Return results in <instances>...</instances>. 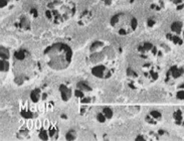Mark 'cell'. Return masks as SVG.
Returning <instances> with one entry per match:
<instances>
[{"mask_svg":"<svg viewBox=\"0 0 184 141\" xmlns=\"http://www.w3.org/2000/svg\"><path fill=\"white\" fill-rule=\"evenodd\" d=\"M39 67L38 62L32 57L27 49H18L13 54V71L16 84H24L36 77Z\"/></svg>","mask_w":184,"mask_h":141,"instance_id":"1","label":"cell"},{"mask_svg":"<svg viewBox=\"0 0 184 141\" xmlns=\"http://www.w3.org/2000/svg\"><path fill=\"white\" fill-rule=\"evenodd\" d=\"M46 65L53 71H64L70 67L73 57V49L64 43H56L43 51Z\"/></svg>","mask_w":184,"mask_h":141,"instance_id":"2","label":"cell"},{"mask_svg":"<svg viewBox=\"0 0 184 141\" xmlns=\"http://www.w3.org/2000/svg\"><path fill=\"white\" fill-rule=\"evenodd\" d=\"M76 12V5L71 0H50L46 5L45 16L53 24L70 20Z\"/></svg>","mask_w":184,"mask_h":141,"instance_id":"3","label":"cell"},{"mask_svg":"<svg viewBox=\"0 0 184 141\" xmlns=\"http://www.w3.org/2000/svg\"><path fill=\"white\" fill-rule=\"evenodd\" d=\"M138 19L130 12L116 13L110 19V27L121 37H127L134 34L138 29Z\"/></svg>","mask_w":184,"mask_h":141,"instance_id":"4","label":"cell"},{"mask_svg":"<svg viewBox=\"0 0 184 141\" xmlns=\"http://www.w3.org/2000/svg\"><path fill=\"white\" fill-rule=\"evenodd\" d=\"M167 40L175 46H182L184 43V22L176 20L170 24L167 32Z\"/></svg>","mask_w":184,"mask_h":141,"instance_id":"5","label":"cell"},{"mask_svg":"<svg viewBox=\"0 0 184 141\" xmlns=\"http://www.w3.org/2000/svg\"><path fill=\"white\" fill-rule=\"evenodd\" d=\"M91 73L94 77L99 79H108L113 75V69L111 66L107 65H96L91 69Z\"/></svg>","mask_w":184,"mask_h":141,"instance_id":"6","label":"cell"},{"mask_svg":"<svg viewBox=\"0 0 184 141\" xmlns=\"http://www.w3.org/2000/svg\"><path fill=\"white\" fill-rule=\"evenodd\" d=\"M184 76V69L182 67H171L170 70L167 72L166 75V81L170 83V84H174V82H176L177 80L182 78Z\"/></svg>","mask_w":184,"mask_h":141,"instance_id":"7","label":"cell"},{"mask_svg":"<svg viewBox=\"0 0 184 141\" xmlns=\"http://www.w3.org/2000/svg\"><path fill=\"white\" fill-rule=\"evenodd\" d=\"M15 26L17 27L19 30H22V31H27L28 29H30L31 26V22H30V19L28 16L22 15L18 18V21L15 23Z\"/></svg>","mask_w":184,"mask_h":141,"instance_id":"8","label":"cell"},{"mask_svg":"<svg viewBox=\"0 0 184 141\" xmlns=\"http://www.w3.org/2000/svg\"><path fill=\"white\" fill-rule=\"evenodd\" d=\"M172 118L176 125L184 126V108H177L173 112Z\"/></svg>","mask_w":184,"mask_h":141,"instance_id":"9","label":"cell"},{"mask_svg":"<svg viewBox=\"0 0 184 141\" xmlns=\"http://www.w3.org/2000/svg\"><path fill=\"white\" fill-rule=\"evenodd\" d=\"M59 93H60V97H62V101H65V102L70 101L71 98V95H73V94H71V90L65 84H62L59 86Z\"/></svg>","mask_w":184,"mask_h":141,"instance_id":"10","label":"cell"},{"mask_svg":"<svg viewBox=\"0 0 184 141\" xmlns=\"http://www.w3.org/2000/svg\"><path fill=\"white\" fill-rule=\"evenodd\" d=\"M17 3V0H0V8L2 11L12 9L14 5Z\"/></svg>","mask_w":184,"mask_h":141,"instance_id":"11","label":"cell"},{"mask_svg":"<svg viewBox=\"0 0 184 141\" xmlns=\"http://www.w3.org/2000/svg\"><path fill=\"white\" fill-rule=\"evenodd\" d=\"M0 65H1V74H6L10 70V59L0 57Z\"/></svg>","mask_w":184,"mask_h":141,"instance_id":"12","label":"cell"},{"mask_svg":"<svg viewBox=\"0 0 184 141\" xmlns=\"http://www.w3.org/2000/svg\"><path fill=\"white\" fill-rule=\"evenodd\" d=\"M42 96H43V94L42 91H40V89H34L31 91V93H30V99L32 100V102H35V103H37V102L42 98Z\"/></svg>","mask_w":184,"mask_h":141,"instance_id":"13","label":"cell"},{"mask_svg":"<svg viewBox=\"0 0 184 141\" xmlns=\"http://www.w3.org/2000/svg\"><path fill=\"white\" fill-rule=\"evenodd\" d=\"M93 19V16L92 14H91V12L90 11H86V12H84L83 14H82V16L79 17V22H81L82 20H83V22L81 23V25H85V24H88L90 22L91 20Z\"/></svg>","mask_w":184,"mask_h":141,"instance_id":"14","label":"cell"},{"mask_svg":"<svg viewBox=\"0 0 184 141\" xmlns=\"http://www.w3.org/2000/svg\"><path fill=\"white\" fill-rule=\"evenodd\" d=\"M76 87H78L79 90L83 91V92H91V91H92V87H91L87 82H83V81L79 82Z\"/></svg>","mask_w":184,"mask_h":141,"instance_id":"15","label":"cell"},{"mask_svg":"<svg viewBox=\"0 0 184 141\" xmlns=\"http://www.w3.org/2000/svg\"><path fill=\"white\" fill-rule=\"evenodd\" d=\"M175 96H176V98L178 99V100L184 101V83L179 85V87H178Z\"/></svg>","mask_w":184,"mask_h":141,"instance_id":"16","label":"cell"},{"mask_svg":"<svg viewBox=\"0 0 184 141\" xmlns=\"http://www.w3.org/2000/svg\"><path fill=\"white\" fill-rule=\"evenodd\" d=\"M171 3L178 11L184 9V0H171Z\"/></svg>","mask_w":184,"mask_h":141,"instance_id":"17","label":"cell"},{"mask_svg":"<svg viewBox=\"0 0 184 141\" xmlns=\"http://www.w3.org/2000/svg\"><path fill=\"white\" fill-rule=\"evenodd\" d=\"M49 138H51V139L56 140L57 137H59V131H57L56 128H54V127H51L50 129H49Z\"/></svg>","mask_w":184,"mask_h":141,"instance_id":"18","label":"cell"},{"mask_svg":"<svg viewBox=\"0 0 184 141\" xmlns=\"http://www.w3.org/2000/svg\"><path fill=\"white\" fill-rule=\"evenodd\" d=\"M65 138H67V140H76V132L75 130H70V131H68L67 135H65Z\"/></svg>","mask_w":184,"mask_h":141,"instance_id":"19","label":"cell"},{"mask_svg":"<svg viewBox=\"0 0 184 141\" xmlns=\"http://www.w3.org/2000/svg\"><path fill=\"white\" fill-rule=\"evenodd\" d=\"M149 115H150L153 119H154L156 122L162 119V114H161L160 112H158V111H151Z\"/></svg>","mask_w":184,"mask_h":141,"instance_id":"20","label":"cell"},{"mask_svg":"<svg viewBox=\"0 0 184 141\" xmlns=\"http://www.w3.org/2000/svg\"><path fill=\"white\" fill-rule=\"evenodd\" d=\"M105 114V116L107 117V119H111L112 117H113V111H112V109L111 108H109V107H105L103 109V111H102Z\"/></svg>","mask_w":184,"mask_h":141,"instance_id":"21","label":"cell"},{"mask_svg":"<svg viewBox=\"0 0 184 141\" xmlns=\"http://www.w3.org/2000/svg\"><path fill=\"white\" fill-rule=\"evenodd\" d=\"M100 1H101V3H103L104 5H106V6H111V5H113L115 3H118L121 0H100Z\"/></svg>","mask_w":184,"mask_h":141,"instance_id":"22","label":"cell"},{"mask_svg":"<svg viewBox=\"0 0 184 141\" xmlns=\"http://www.w3.org/2000/svg\"><path fill=\"white\" fill-rule=\"evenodd\" d=\"M97 120L99 121L100 123H105L108 119H107V117L105 116V114H104L103 112H101V113H99V114L97 115Z\"/></svg>","mask_w":184,"mask_h":141,"instance_id":"23","label":"cell"},{"mask_svg":"<svg viewBox=\"0 0 184 141\" xmlns=\"http://www.w3.org/2000/svg\"><path fill=\"white\" fill-rule=\"evenodd\" d=\"M39 138L40 139H42V140H48V138H49V133L46 130H42L40 131V133H39Z\"/></svg>","mask_w":184,"mask_h":141,"instance_id":"24","label":"cell"}]
</instances>
